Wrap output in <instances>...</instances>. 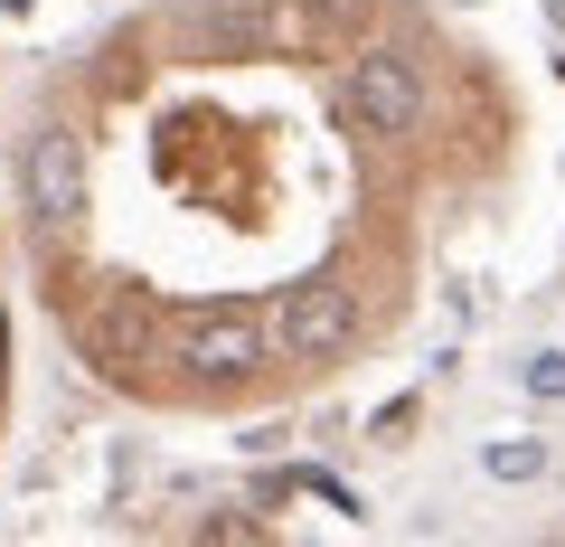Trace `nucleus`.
I'll use <instances>...</instances> for the list:
<instances>
[{
	"mask_svg": "<svg viewBox=\"0 0 565 547\" xmlns=\"http://www.w3.org/2000/svg\"><path fill=\"white\" fill-rule=\"evenodd\" d=\"M161 359H180L199 387H245L264 368V322L245 303H199V312H180L170 322V349Z\"/></svg>",
	"mask_w": 565,
	"mask_h": 547,
	"instance_id": "obj_1",
	"label": "nucleus"
},
{
	"mask_svg": "<svg viewBox=\"0 0 565 547\" xmlns=\"http://www.w3.org/2000/svg\"><path fill=\"white\" fill-rule=\"evenodd\" d=\"M340 104H349V123H359L367 143H405V133L424 123V76H415L405 48H377V39H367L359 57H349Z\"/></svg>",
	"mask_w": 565,
	"mask_h": 547,
	"instance_id": "obj_2",
	"label": "nucleus"
},
{
	"mask_svg": "<svg viewBox=\"0 0 565 547\" xmlns=\"http://www.w3.org/2000/svg\"><path fill=\"white\" fill-rule=\"evenodd\" d=\"M359 340V293L340 274H302V284H282L274 303V349L282 359H340Z\"/></svg>",
	"mask_w": 565,
	"mask_h": 547,
	"instance_id": "obj_3",
	"label": "nucleus"
},
{
	"mask_svg": "<svg viewBox=\"0 0 565 547\" xmlns=\"http://www.w3.org/2000/svg\"><path fill=\"white\" fill-rule=\"evenodd\" d=\"M76 340H85V359H95V368H151L170 349V322L151 312V293H141V284H104L95 303H85Z\"/></svg>",
	"mask_w": 565,
	"mask_h": 547,
	"instance_id": "obj_4",
	"label": "nucleus"
},
{
	"mask_svg": "<svg viewBox=\"0 0 565 547\" xmlns=\"http://www.w3.org/2000/svg\"><path fill=\"white\" fill-rule=\"evenodd\" d=\"M20 189H29V218L39 227H76L85 218V133L76 123H39V133H29Z\"/></svg>",
	"mask_w": 565,
	"mask_h": 547,
	"instance_id": "obj_5",
	"label": "nucleus"
},
{
	"mask_svg": "<svg viewBox=\"0 0 565 547\" xmlns=\"http://www.w3.org/2000/svg\"><path fill=\"white\" fill-rule=\"evenodd\" d=\"M481 463H490V482H537V472H546V444H490Z\"/></svg>",
	"mask_w": 565,
	"mask_h": 547,
	"instance_id": "obj_6",
	"label": "nucleus"
},
{
	"mask_svg": "<svg viewBox=\"0 0 565 547\" xmlns=\"http://www.w3.org/2000/svg\"><path fill=\"white\" fill-rule=\"evenodd\" d=\"M302 10H311V20L330 29V39H359V29L377 20V0H302Z\"/></svg>",
	"mask_w": 565,
	"mask_h": 547,
	"instance_id": "obj_7",
	"label": "nucleus"
},
{
	"mask_svg": "<svg viewBox=\"0 0 565 547\" xmlns=\"http://www.w3.org/2000/svg\"><path fill=\"white\" fill-rule=\"evenodd\" d=\"M527 387H537V397H565V359H556V349H546V359H527Z\"/></svg>",
	"mask_w": 565,
	"mask_h": 547,
	"instance_id": "obj_8",
	"label": "nucleus"
}]
</instances>
